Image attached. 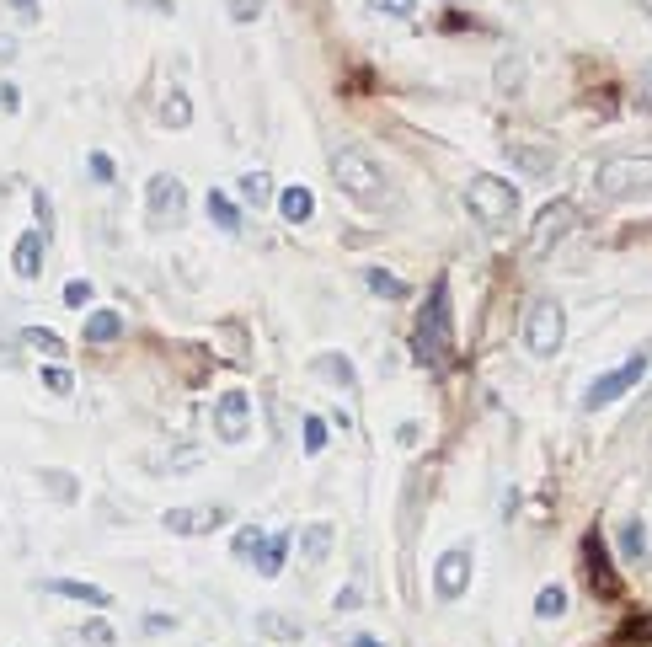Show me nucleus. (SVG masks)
<instances>
[{"mask_svg": "<svg viewBox=\"0 0 652 647\" xmlns=\"http://www.w3.org/2000/svg\"><path fill=\"white\" fill-rule=\"evenodd\" d=\"M332 182L359 209H385L391 204V182H385V172L375 166V156H364L359 145H337L332 150Z\"/></svg>", "mask_w": 652, "mask_h": 647, "instance_id": "f257e3e1", "label": "nucleus"}, {"mask_svg": "<svg viewBox=\"0 0 652 647\" xmlns=\"http://www.w3.org/2000/svg\"><path fill=\"white\" fill-rule=\"evenodd\" d=\"M465 209H471V220L476 225H487V230H503L508 220L519 214V188L508 177H492V172H481L465 182Z\"/></svg>", "mask_w": 652, "mask_h": 647, "instance_id": "f03ea898", "label": "nucleus"}, {"mask_svg": "<svg viewBox=\"0 0 652 647\" xmlns=\"http://www.w3.org/2000/svg\"><path fill=\"white\" fill-rule=\"evenodd\" d=\"M519 337H524V348H530V359H556L562 343H567V311H562V300H551V295L530 300Z\"/></svg>", "mask_w": 652, "mask_h": 647, "instance_id": "7ed1b4c3", "label": "nucleus"}, {"mask_svg": "<svg viewBox=\"0 0 652 647\" xmlns=\"http://www.w3.org/2000/svg\"><path fill=\"white\" fill-rule=\"evenodd\" d=\"M412 348L423 364H439L444 348H449V284L439 279L428 289L423 311H417V327H412Z\"/></svg>", "mask_w": 652, "mask_h": 647, "instance_id": "20e7f679", "label": "nucleus"}, {"mask_svg": "<svg viewBox=\"0 0 652 647\" xmlns=\"http://www.w3.org/2000/svg\"><path fill=\"white\" fill-rule=\"evenodd\" d=\"M594 188L604 198H647L652 193V156H610V161H599Z\"/></svg>", "mask_w": 652, "mask_h": 647, "instance_id": "39448f33", "label": "nucleus"}, {"mask_svg": "<svg viewBox=\"0 0 652 647\" xmlns=\"http://www.w3.org/2000/svg\"><path fill=\"white\" fill-rule=\"evenodd\" d=\"M145 220H150V230H177L188 220V188H182V177L155 172L145 182Z\"/></svg>", "mask_w": 652, "mask_h": 647, "instance_id": "423d86ee", "label": "nucleus"}, {"mask_svg": "<svg viewBox=\"0 0 652 647\" xmlns=\"http://www.w3.org/2000/svg\"><path fill=\"white\" fill-rule=\"evenodd\" d=\"M583 225V209L572 204V198H556V204H546L535 214V225H530V257H546L562 236H572V230Z\"/></svg>", "mask_w": 652, "mask_h": 647, "instance_id": "0eeeda50", "label": "nucleus"}, {"mask_svg": "<svg viewBox=\"0 0 652 647\" xmlns=\"http://www.w3.org/2000/svg\"><path fill=\"white\" fill-rule=\"evenodd\" d=\"M642 375H647V353H631L620 369H604V375L583 391V412H604L610 402H620V396H626Z\"/></svg>", "mask_w": 652, "mask_h": 647, "instance_id": "6e6552de", "label": "nucleus"}, {"mask_svg": "<svg viewBox=\"0 0 652 647\" xmlns=\"http://www.w3.org/2000/svg\"><path fill=\"white\" fill-rule=\"evenodd\" d=\"M471 589V546H449L439 562H433V599H460Z\"/></svg>", "mask_w": 652, "mask_h": 647, "instance_id": "1a4fd4ad", "label": "nucleus"}, {"mask_svg": "<svg viewBox=\"0 0 652 647\" xmlns=\"http://www.w3.org/2000/svg\"><path fill=\"white\" fill-rule=\"evenodd\" d=\"M214 434H220V444H241L252 434V396L225 391L220 402H214Z\"/></svg>", "mask_w": 652, "mask_h": 647, "instance_id": "9d476101", "label": "nucleus"}, {"mask_svg": "<svg viewBox=\"0 0 652 647\" xmlns=\"http://www.w3.org/2000/svg\"><path fill=\"white\" fill-rule=\"evenodd\" d=\"M161 525L172 530V535H209V530H220V525H230V508H225V503H198V508H166V514H161Z\"/></svg>", "mask_w": 652, "mask_h": 647, "instance_id": "9b49d317", "label": "nucleus"}, {"mask_svg": "<svg viewBox=\"0 0 652 647\" xmlns=\"http://www.w3.org/2000/svg\"><path fill=\"white\" fill-rule=\"evenodd\" d=\"M43 252H49V236L43 230H22L17 236V252H11V268H17V279L33 284L43 273Z\"/></svg>", "mask_w": 652, "mask_h": 647, "instance_id": "f8f14e48", "label": "nucleus"}, {"mask_svg": "<svg viewBox=\"0 0 652 647\" xmlns=\"http://www.w3.org/2000/svg\"><path fill=\"white\" fill-rule=\"evenodd\" d=\"M43 594L75 599V605H91V610H107V605H113V594L97 589V583H81V578H43Z\"/></svg>", "mask_w": 652, "mask_h": 647, "instance_id": "ddd939ff", "label": "nucleus"}, {"mask_svg": "<svg viewBox=\"0 0 652 647\" xmlns=\"http://www.w3.org/2000/svg\"><path fill=\"white\" fill-rule=\"evenodd\" d=\"M508 161H514L519 172H530V177H546L556 166V150H551V140H514L508 145Z\"/></svg>", "mask_w": 652, "mask_h": 647, "instance_id": "4468645a", "label": "nucleus"}, {"mask_svg": "<svg viewBox=\"0 0 652 647\" xmlns=\"http://www.w3.org/2000/svg\"><path fill=\"white\" fill-rule=\"evenodd\" d=\"M284 562H289V530H278V535H262V546H257V578H278L284 573Z\"/></svg>", "mask_w": 652, "mask_h": 647, "instance_id": "2eb2a0df", "label": "nucleus"}, {"mask_svg": "<svg viewBox=\"0 0 652 647\" xmlns=\"http://www.w3.org/2000/svg\"><path fill=\"white\" fill-rule=\"evenodd\" d=\"M332 541H337V530L326 525V519H321V525H305V535H300V546H305V562H310V567H321L326 557H332Z\"/></svg>", "mask_w": 652, "mask_h": 647, "instance_id": "dca6fc26", "label": "nucleus"}, {"mask_svg": "<svg viewBox=\"0 0 652 647\" xmlns=\"http://www.w3.org/2000/svg\"><path fill=\"white\" fill-rule=\"evenodd\" d=\"M278 214H284L289 225H305L310 214H316V198H310V188H284L278 193Z\"/></svg>", "mask_w": 652, "mask_h": 647, "instance_id": "f3484780", "label": "nucleus"}, {"mask_svg": "<svg viewBox=\"0 0 652 647\" xmlns=\"http://www.w3.org/2000/svg\"><path fill=\"white\" fill-rule=\"evenodd\" d=\"M161 123H166V129H188V123H193V97H188L182 86L166 91V102H161Z\"/></svg>", "mask_w": 652, "mask_h": 647, "instance_id": "a211bd4d", "label": "nucleus"}, {"mask_svg": "<svg viewBox=\"0 0 652 647\" xmlns=\"http://www.w3.org/2000/svg\"><path fill=\"white\" fill-rule=\"evenodd\" d=\"M316 375H321V380H332L337 391H348V385L359 380V375H353V364L343 359V353H316Z\"/></svg>", "mask_w": 652, "mask_h": 647, "instance_id": "6ab92c4d", "label": "nucleus"}, {"mask_svg": "<svg viewBox=\"0 0 652 647\" xmlns=\"http://www.w3.org/2000/svg\"><path fill=\"white\" fill-rule=\"evenodd\" d=\"M204 204H209V220H214V225H220V230H230V236H241V225H246V220H241V209L230 204V198H225L220 188H214V193L204 198Z\"/></svg>", "mask_w": 652, "mask_h": 647, "instance_id": "aec40b11", "label": "nucleus"}, {"mask_svg": "<svg viewBox=\"0 0 652 647\" xmlns=\"http://www.w3.org/2000/svg\"><path fill=\"white\" fill-rule=\"evenodd\" d=\"M123 337V316L118 311H91L86 316V343H113Z\"/></svg>", "mask_w": 652, "mask_h": 647, "instance_id": "412c9836", "label": "nucleus"}, {"mask_svg": "<svg viewBox=\"0 0 652 647\" xmlns=\"http://www.w3.org/2000/svg\"><path fill=\"white\" fill-rule=\"evenodd\" d=\"M620 557H626V562L647 557V525H642V519H626V525H620Z\"/></svg>", "mask_w": 652, "mask_h": 647, "instance_id": "4be33fe9", "label": "nucleus"}, {"mask_svg": "<svg viewBox=\"0 0 652 647\" xmlns=\"http://www.w3.org/2000/svg\"><path fill=\"white\" fill-rule=\"evenodd\" d=\"M364 284L375 289L380 300H401V295H407V279H396V273H385V268H364Z\"/></svg>", "mask_w": 652, "mask_h": 647, "instance_id": "5701e85b", "label": "nucleus"}, {"mask_svg": "<svg viewBox=\"0 0 652 647\" xmlns=\"http://www.w3.org/2000/svg\"><path fill=\"white\" fill-rule=\"evenodd\" d=\"M22 343L38 348V353H49V359H65V337L49 332V327H22Z\"/></svg>", "mask_w": 652, "mask_h": 647, "instance_id": "b1692460", "label": "nucleus"}, {"mask_svg": "<svg viewBox=\"0 0 652 647\" xmlns=\"http://www.w3.org/2000/svg\"><path fill=\"white\" fill-rule=\"evenodd\" d=\"M241 198H246V204H257V209L273 204V177L268 172H246L241 177Z\"/></svg>", "mask_w": 652, "mask_h": 647, "instance_id": "393cba45", "label": "nucleus"}, {"mask_svg": "<svg viewBox=\"0 0 652 647\" xmlns=\"http://www.w3.org/2000/svg\"><path fill=\"white\" fill-rule=\"evenodd\" d=\"M38 482L49 487L59 503H75V498H81V487H75V476H65V471H38Z\"/></svg>", "mask_w": 652, "mask_h": 647, "instance_id": "a878e982", "label": "nucleus"}, {"mask_svg": "<svg viewBox=\"0 0 652 647\" xmlns=\"http://www.w3.org/2000/svg\"><path fill=\"white\" fill-rule=\"evenodd\" d=\"M567 610V589L562 583H551V589H540V599H535V615L540 621H556V615Z\"/></svg>", "mask_w": 652, "mask_h": 647, "instance_id": "bb28decb", "label": "nucleus"}, {"mask_svg": "<svg viewBox=\"0 0 652 647\" xmlns=\"http://www.w3.org/2000/svg\"><path fill=\"white\" fill-rule=\"evenodd\" d=\"M257 631H262V637H300V621H289V615L262 610V615H257Z\"/></svg>", "mask_w": 652, "mask_h": 647, "instance_id": "cd10ccee", "label": "nucleus"}, {"mask_svg": "<svg viewBox=\"0 0 652 647\" xmlns=\"http://www.w3.org/2000/svg\"><path fill=\"white\" fill-rule=\"evenodd\" d=\"M75 642H86V647H118V631L107 626V621H86L81 631H75Z\"/></svg>", "mask_w": 652, "mask_h": 647, "instance_id": "c85d7f7f", "label": "nucleus"}, {"mask_svg": "<svg viewBox=\"0 0 652 647\" xmlns=\"http://www.w3.org/2000/svg\"><path fill=\"white\" fill-rule=\"evenodd\" d=\"M262 535H268V530H257V525H246V530H236V541H230V557L252 562V557H257V546H262Z\"/></svg>", "mask_w": 652, "mask_h": 647, "instance_id": "c756f323", "label": "nucleus"}, {"mask_svg": "<svg viewBox=\"0 0 652 647\" xmlns=\"http://www.w3.org/2000/svg\"><path fill=\"white\" fill-rule=\"evenodd\" d=\"M375 17H417V0H364Z\"/></svg>", "mask_w": 652, "mask_h": 647, "instance_id": "7c9ffc66", "label": "nucleus"}, {"mask_svg": "<svg viewBox=\"0 0 652 647\" xmlns=\"http://www.w3.org/2000/svg\"><path fill=\"white\" fill-rule=\"evenodd\" d=\"M86 172H91V182H102V188H107V182L118 177V166H113V156H102V150H91V156H86Z\"/></svg>", "mask_w": 652, "mask_h": 647, "instance_id": "2f4dec72", "label": "nucleus"}, {"mask_svg": "<svg viewBox=\"0 0 652 647\" xmlns=\"http://www.w3.org/2000/svg\"><path fill=\"white\" fill-rule=\"evenodd\" d=\"M43 385H49L54 396H70L75 391V375H70L65 364H49V369H43Z\"/></svg>", "mask_w": 652, "mask_h": 647, "instance_id": "473e14b6", "label": "nucleus"}, {"mask_svg": "<svg viewBox=\"0 0 652 647\" xmlns=\"http://www.w3.org/2000/svg\"><path fill=\"white\" fill-rule=\"evenodd\" d=\"M321 450H326V418L310 412L305 418V455H321Z\"/></svg>", "mask_w": 652, "mask_h": 647, "instance_id": "72a5a7b5", "label": "nucleus"}, {"mask_svg": "<svg viewBox=\"0 0 652 647\" xmlns=\"http://www.w3.org/2000/svg\"><path fill=\"white\" fill-rule=\"evenodd\" d=\"M65 305H70V311L91 305V284H86V279H70V284H65Z\"/></svg>", "mask_w": 652, "mask_h": 647, "instance_id": "f704fd0d", "label": "nucleus"}, {"mask_svg": "<svg viewBox=\"0 0 652 647\" xmlns=\"http://www.w3.org/2000/svg\"><path fill=\"white\" fill-rule=\"evenodd\" d=\"M225 6H230V17H236V22H257L262 0H225Z\"/></svg>", "mask_w": 652, "mask_h": 647, "instance_id": "c9c22d12", "label": "nucleus"}, {"mask_svg": "<svg viewBox=\"0 0 652 647\" xmlns=\"http://www.w3.org/2000/svg\"><path fill=\"white\" fill-rule=\"evenodd\" d=\"M332 605H337V610H359V605H364V589H359V583H343V594H337Z\"/></svg>", "mask_w": 652, "mask_h": 647, "instance_id": "e433bc0d", "label": "nucleus"}, {"mask_svg": "<svg viewBox=\"0 0 652 647\" xmlns=\"http://www.w3.org/2000/svg\"><path fill=\"white\" fill-rule=\"evenodd\" d=\"M417 439H423V423H401L396 428V444H417Z\"/></svg>", "mask_w": 652, "mask_h": 647, "instance_id": "4c0bfd02", "label": "nucleus"}, {"mask_svg": "<svg viewBox=\"0 0 652 647\" xmlns=\"http://www.w3.org/2000/svg\"><path fill=\"white\" fill-rule=\"evenodd\" d=\"M11 11H17L22 22H38V0H11Z\"/></svg>", "mask_w": 652, "mask_h": 647, "instance_id": "58836bf2", "label": "nucleus"}, {"mask_svg": "<svg viewBox=\"0 0 652 647\" xmlns=\"http://www.w3.org/2000/svg\"><path fill=\"white\" fill-rule=\"evenodd\" d=\"M129 6H150V11H155V17H172V11H177V6H172V0H129Z\"/></svg>", "mask_w": 652, "mask_h": 647, "instance_id": "ea45409f", "label": "nucleus"}, {"mask_svg": "<svg viewBox=\"0 0 652 647\" xmlns=\"http://www.w3.org/2000/svg\"><path fill=\"white\" fill-rule=\"evenodd\" d=\"M11 59H17V38L0 33V65H11Z\"/></svg>", "mask_w": 652, "mask_h": 647, "instance_id": "a19ab883", "label": "nucleus"}, {"mask_svg": "<svg viewBox=\"0 0 652 647\" xmlns=\"http://www.w3.org/2000/svg\"><path fill=\"white\" fill-rule=\"evenodd\" d=\"M0 107H6V113H17V107H22V97H17V86H0Z\"/></svg>", "mask_w": 652, "mask_h": 647, "instance_id": "79ce46f5", "label": "nucleus"}, {"mask_svg": "<svg viewBox=\"0 0 652 647\" xmlns=\"http://www.w3.org/2000/svg\"><path fill=\"white\" fill-rule=\"evenodd\" d=\"M177 621H172V615H145V631H172Z\"/></svg>", "mask_w": 652, "mask_h": 647, "instance_id": "37998d69", "label": "nucleus"}, {"mask_svg": "<svg viewBox=\"0 0 652 647\" xmlns=\"http://www.w3.org/2000/svg\"><path fill=\"white\" fill-rule=\"evenodd\" d=\"M348 647H380L375 637H348Z\"/></svg>", "mask_w": 652, "mask_h": 647, "instance_id": "c03bdc74", "label": "nucleus"}, {"mask_svg": "<svg viewBox=\"0 0 652 647\" xmlns=\"http://www.w3.org/2000/svg\"><path fill=\"white\" fill-rule=\"evenodd\" d=\"M642 6H647V11H652V0H642Z\"/></svg>", "mask_w": 652, "mask_h": 647, "instance_id": "a18cd8bd", "label": "nucleus"}]
</instances>
